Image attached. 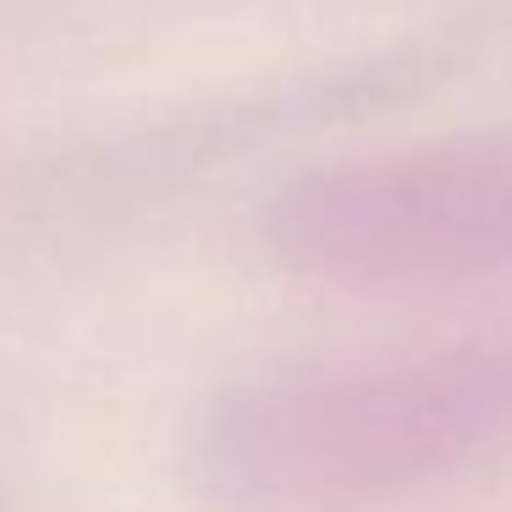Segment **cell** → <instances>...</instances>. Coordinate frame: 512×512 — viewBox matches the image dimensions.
Here are the masks:
<instances>
[{"instance_id": "6da1fadb", "label": "cell", "mask_w": 512, "mask_h": 512, "mask_svg": "<svg viewBox=\"0 0 512 512\" xmlns=\"http://www.w3.org/2000/svg\"><path fill=\"white\" fill-rule=\"evenodd\" d=\"M512 463V325L413 353L303 364L221 391L193 474L254 512H358Z\"/></svg>"}, {"instance_id": "7a4b0ae2", "label": "cell", "mask_w": 512, "mask_h": 512, "mask_svg": "<svg viewBox=\"0 0 512 512\" xmlns=\"http://www.w3.org/2000/svg\"><path fill=\"white\" fill-rule=\"evenodd\" d=\"M259 243L292 281L419 298L512 276V127L375 149L281 182Z\"/></svg>"}]
</instances>
